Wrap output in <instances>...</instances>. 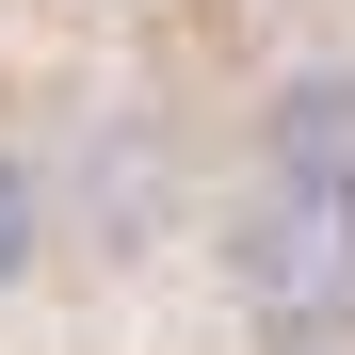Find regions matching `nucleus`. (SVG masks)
<instances>
[{
  "label": "nucleus",
  "mask_w": 355,
  "mask_h": 355,
  "mask_svg": "<svg viewBox=\"0 0 355 355\" xmlns=\"http://www.w3.org/2000/svg\"><path fill=\"white\" fill-rule=\"evenodd\" d=\"M226 275H243V323L275 355H339L355 339V194H275V178H259Z\"/></svg>",
  "instance_id": "obj_1"
},
{
  "label": "nucleus",
  "mask_w": 355,
  "mask_h": 355,
  "mask_svg": "<svg viewBox=\"0 0 355 355\" xmlns=\"http://www.w3.org/2000/svg\"><path fill=\"white\" fill-rule=\"evenodd\" d=\"M33 226H49V210H33V162H17V146H0V275H17V259H33Z\"/></svg>",
  "instance_id": "obj_3"
},
{
  "label": "nucleus",
  "mask_w": 355,
  "mask_h": 355,
  "mask_svg": "<svg viewBox=\"0 0 355 355\" xmlns=\"http://www.w3.org/2000/svg\"><path fill=\"white\" fill-rule=\"evenodd\" d=\"M259 178L275 194H355V65H307L259 113Z\"/></svg>",
  "instance_id": "obj_2"
}]
</instances>
